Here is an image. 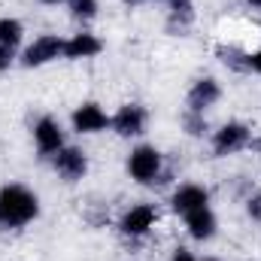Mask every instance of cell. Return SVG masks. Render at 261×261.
I'll list each match as a JSON object with an SVG mask.
<instances>
[{"label": "cell", "mask_w": 261, "mask_h": 261, "mask_svg": "<svg viewBox=\"0 0 261 261\" xmlns=\"http://www.w3.org/2000/svg\"><path fill=\"white\" fill-rule=\"evenodd\" d=\"M40 200L24 186H3L0 189V228H21L37 219Z\"/></svg>", "instance_id": "obj_1"}, {"label": "cell", "mask_w": 261, "mask_h": 261, "mask_svg": "<svg viewBox=\"0 0 261 261\" xmlns=\"http://www.w3.org/2000/svg\"><path fill=\"white\" fill-rule=\"evenodd\" d=\"M128 170L137 182H152V179L161 173V155H158V149H155V146H140V149H134L130 158H128Z\"/></svg>", "instance_id": "obj_2"}, {"label": "cell", "mask_w": 261, "mask_h": 261, "mask_svg": "<svg viewBox=\"0 0 261 261\" xmlns=\"http://www.w3.org/2000/svg\"><path fill=\"white\" fill-rule=\"evenodd\" d=\"M58 55H64V40L61 37H55V34H49V37H40V40H34L31 46H28V52H24V64L28 67H40V64H49V61H55Z\"/></svg>", "instance_id": "obj_3"}, {"label": "cell", "mask_w": 261, "mask_h": 261, "mask_svg": "<svg viewBox=\"0 0 261 261\" xmlns=\"http://www.w3.org/2000/svg\"><path fill=\"white\" fill-rule=\"evenodd\" d=\"M246 140H249V128L231 122V125H225L222 130H216V137H213V152H216V155H231V152L243 149Z\"/></svg>", "instance_id": "obj_4"}, {"label": "cell", "mask_w": 261, "mask_h": 261, "mask_svg": "<svg viewBox=\"0 0 261 261\" xmlns=\"http://www.w3.org/2000/svg\"><path fill=\"white\" fill-rule=\"evenodd\" d=\"M110 125L116 128V134H122V137H137V134H143V128H146V110L137 107V103H128V107H122L113 116Z\"/></svg>", "instance_id": "obj_5"}, {"label": "cell", "mask_w": 261, "mask_h": 261, "mask_svg": "<svg viewBox=\"0 0 261 261\" xmlns=\"http://www.w3.org/2000/svg\"><path fill=\"white\" fill-rule=\"evenodd\" d=\"M113 119L97 107V103H82L76 113H73V128L79 130V134H97V130H103L110 125Z\"/></svg>", "instance_id": "obj_6"}, {"label": "cell", "mask_w": 261, "mask_h": 261, "mask_svg": "<svg viewBox=\"0 0 261 261\" xmlns=\"http://www.w3.org/2000/svg\"><path fill=\"white\" fill-rule=\"evenodd\" d=\"M85 167H88V161H85V152H82V149H58V155H55V170L64 176L67 182L82 179V176H85Z\"/></svg>", "instance_id": "obj_7"}, {"label": "cell", "mask_w": 261, "mask_h": 261, "mask_svg": "<svg viewBox=\"0 0 261 261\" xmlns=\"http://www.w3.org/2000/svg\"><path fill=\"white\" fill-rule=\"evenodd\" d=\"M155 222H158L155 206L140 203V206H130L128 213H125V219H122V231H125V234H130V237H140V234H146Z\"/></svg>", "instance_id": "obj_8"}, {"label": "cell", "mask_w": 261, "mask_h": 261, "mask_svg": "<svg viewBox=\"0 0 261 261\" xmlns=\"http://www.w3.org/2000/svg\"><path fill=\"white\" fill-rule=\"evenodd\" d=\"M34 140H37V146H40V152H46V155H52V152H58L61 146H64V134H61V125L55 122V119H40L37 122V128H34Z\"/></svg>", "instance_id": "obj_9"}, {"label": "cell", "mask_w": 261, "mask_h": 261, "mask_svg": "<svg viewBox=\"0 0 261 261\" xmlns=\"http://www.w3.org/2000/svg\"><path fill=\"white\" fill-rule=\"evenodd\" d=\"M219 82L216 79H197L195 85H192V91H189V113H200L203 116V110L206 107H213L216 100H219Z\"/></svg>", "instance_id": "obj_10"}, {"label": "cell", "mask_w": 261, "mask_h": 261, "mask_svg": "<svg viewBox=\"0 0 261 261\" xmlns=\"http://www.w3.org/2000/svg\"><path fill=\"white\" fill-rule=\"evenodd\" d=\"M186 228L195 240H210L216 234V216L210 206H197L192 213H186Z\"/></svg>", "instance_id": "obj_11"}, {"label": "cell", "mask_w": 261, "mask_h": 261, "mask_svg": "<svg viewBox=\"0 0 261 261\" xmlns=\"http://www.w3.org/2000/svg\"><path fill=\"white\" fill-rule=\"evenodd\" d=\"M100 49H103V43H100L94 34H76V37L64 40V58H73V61H79V58H94Z\"/></svg>", "instance_id": "obj_12"}, {"label": "cell", "mask_w": 261, "mask_h": 261, "mask_svg": "<svg viewBox=\"0 0 261 261\" xmlns=\"http://www.w3.org/2000/svg\"><path fill=\"white\" fill-rule=\"evenodd\" d=\"M206 200H210L206 189H200V186H179L176 195H173V210L186 216V213H192L197 206H206Z\"/></svg>", "instance_id": "obj_13"}, {"label": "cell", "mask_w": 261, "mask_h": 261, "mask_svg": "<svg viewBox=\"0 0 261 261\" xmlns=\"http://www.w3.org/2000/svg\"><path fill=\"white\" fill-rule=\"evenodd\" d=\"M170 6V28H189L195 18V6L192 0H167Z\"/></svg>", "instance_id": "obj_14"}, {"label": "cell", "mask_w": 261, "mask_h": 261, "mask_svg": "<svg viewBox=\"0 0 261 261\" xmlns=\"http://www.w3.org/2000/svg\"><path fill=\"white\" fill-rule=\"evenodd\" d=\"M21 40V21L15 18H0V46H18Z\"/></svg>", "instance_id": "obj_15"}, {"label": "cell", "mask_w": 261, "mask_h": 261, "mask_svg": "<svg viewBox=\"0 0 261 261\" xmlns=\"http://www.w3.org/2000/svg\"><path fill=\"white\" fill-rule=\"evenodd\" d=\"M70 9L76 18H91L97 12V0H70Z\"/></svg>", "instance_id": "obj_16"}, {"label": "cell", "mask_w": 261, "mask_h": 261, "mask_svg": "<svg viewBox=\"0 0 261 261\" xmlns=\"http://www.w3.org/2000/svg\"><path fill=\"white\" fill-rule=\"evenodd\" d=\"M186 128H189V134H203V116L200 113H189L186 116Z\"/></svg>", "instance_id": "obj_17"}, {"label": "cell", "mask_w": 261, "mask_h": 261, "mask_svg": "<svg viewBox=\"0 0 261 261\" xmlns=\"http://www.w3.org/2000/svg\"><path fill=\"white\" fill-rule=\"evenodd\" d=\"M12 58H15V49L12 46H0V70H6L12 64Z\"/></svg>", "instance_id": "obj_18"}, {"label": "cell", "mask_w": 261, "mask_h": 261, "mask_svg": "<svg viewBox=\"0 0 261 261\" xmlns=\"http://www.w3.org/2000/svg\"><path fill=\"white\" fill-rule=\"evenodd\" d=\"M249 216H252L255 222H261V195L249 197Z\"/></svg>", "instance_id": "obj_19"}, {"label": "cell", "mask_w": 261, "mask_h": 261, "mask_svg": "<svg viewBox=\"0 0 261 261\" xmlns=\"http://www.w3.org/2000/svg\"><path fill=\"white\" fill-rule=\"evenodd\" d=\"M246 70H255V73H261V52H255V55H246Z\"/></svg>", "instance_id": "obj_20"}, {"label": "cell", "mask_w": 261, "mask_h": 261, "mask_svg": "<svg viewBox=\"0 0 261 261\" xmlns=\"http://www.w3.org/2000/svg\"><path fill=\"white\" fill-rule=\"evenodd\" d=\"M173 261H197L192 252H186V249H176V255H173Z\"/></svg>", "instance_id": "obj_21"}, {"label": "cell", "mask_w": 261, "mask_h": 261, "mask_svg": "<svg viewBox=\"0 0 261 261\" xmlns=\"http://www.w3.org/2000/svg\"><path fill=\"white\" fill-rule=\"evenodd\" d=\"M249 3H252V6H261V0H249Z\"/></svg>", "instance_id": "obj_22"}, {"label": "cell", "mask_w": 261, "mask_h": 261, "mask_svg": "<svg viewBox=\"0 0 261 261\" xmlns=\"http://www.w3.org/2000/svg\"><path fill=\"white\" fill-rule=\"evenodd\" d=\"M125 3H143V0H125Z\"/></svg>", "instance_id": "obj_23"}, {"label": "cell", "mask_w": 261, "mask_h": 261, "mask_svg": "<svg viewBox=\"0 0 261 261\" xmlns=\"http://www.w3.org/2000/svg\"><path fill=\"white\" fill-rule=\"evenodd\" d=\"M46 3H61V0H46Z\"/></svg>", "instance_id": "obj_24"}]
</instances>
